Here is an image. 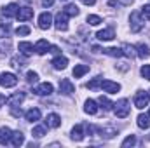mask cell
I'll return each instance as SVG.
<instances>
[{
    "label": "cell",
    "mask_w": 150,
    "mask_h": 148,
    "mask_svg": "<svg viewBox=\"0 0 150 148\" xmlns=\"http://www.w3.org/2000/svg\"><path fill=\"white\" fill-rule=\"evenodd\" d=\"M37 80H38V75L35 73V72H28V73H26V82H28V84H35Z\"/></svg>",
    "instance_id": "cell-37"
},
{
    "label": "cell",
    "mask_w": 150,
    "mask_h": 148,
    "mask_svg": "<svg viewBox=\"0 0 150 148\" xmlns=\"http://www.w3.org/2000/svg\"><path fill=\"white\" fill-rule=\"evenodd\" d=\"M16 18L19 21H28V19L33 18V9H30V7H19V12H18Z\"/></svg>",
    "instance_id": "cell-14"
},
{
    "label": "cell",
    "mask_w": 150,
    "mask_h": 148,
    "mask_svg": "<svg viewBox=\"0 0 150 148\" xmlns=\"http://www.w3.org/2000/svg\"><path fill=\"white\" fill-rule=\"evenodd\" d=\"M67 65H68V59H67L65 56H58V58L52 59V66H54L56 70H65Z\"/></svg>",
    "instance_id": "cell-21"
},
{
    "label": "cell",
    "mask_w": 150,
    "mask_h": 148,
    "mask_svg": "<svg viewBox=\"0 0 150 148\" xmlns=\"http://www.w3.org/2000/svg\"><path fill=\"white\" fill-rule=\"evenodd\" d=\"M149 7H150V4H149Z\"/></svg>",
    "instance_id": "cell-49"
},
{
    "label": "cell",
    "mask_w": 150,
    "mask_h": 148,
    "mask_svg": "<svg viewBox=\"0 0 150 148\" xmlns=\"http://www.w3.org/2000/svg\"><path fill=\"white\" fill-rule=\"evenodd\" d=\"M63 12H65L68 18H74V16H79V7H77L75 4H68V5L63 9Z\"/></svg>",
    "instance_id": "cell-28"
},
{
    "label": "cell",
    "mask_w": 150,
    "mask_h": 148,
    "mask_svg": "<svg viewBox=\"0 0 150 148\" xmlns=\"http://www.w3.org/2000/svg\"><path fill=\"white\" fill-rule=\"evenodd\" d=\"M122 49H124V51H122V52H124V56H129V58H133V56L136 54V52H134V47H131V45H127V44H126Z\"/></svg>",
    "instance_id": "cell-35"
},
{
    "label": "cell",
    "mask_w": 150,
    "mask_h": 148,
    "mask_svg": "<svg viewBox=\"0 0 150 148\" xmlns=\"http://www.w3.org/2000/svg\"><path fill=\"white\" fill-rule=\"evenodd\" d=\"M136 124H138V127L140 129H149L150 127V117L149 115H138V118H136Z\"/></svg>",
    "instance_id": "cell-24"
},
{
    "label": "cell",
    "mask_w": 150,
    "mask_h": 148,
    "mask_svg": "<svg viewBox=\"0 0 150 148\" xmlns=\"http://www.w3.org/2000/svg\"><path fill=\"white\" fill-rule=\"evenodd\" d=\"M59 92L65 94V96H70V94L75 92V85L72 84L70 78H61L59 80Z\"/></svg>",
    "instance_id": "cell-4"
},
{
    "label": "cell",
    "mask_w": 150,
    "mask_h": 148,
    "mask_svg": "<svg viewBox=\"0 0 150 148\" xmlns=\"http://www.w3.org/2000/svg\"><path fill=\"white\" fill-rule=\"evenodd\" d=\"M133 145H136V138L131 134V136H127L124 141H122V148H126V147H133Z\"/></svg>",
    "instance_id": "cell-34"
},
{
    "label": "cell",
    "mask_w": 150,
    "mask_h": 148,
    "mask_svg": "<svg viewBox=\"0 0 150 148\" xmlns=\"http://www.w3.org/2000/svg\"><path fill=\"white\" fill-rule=\"evenodd\" d=\"M84 111L89 113V115H96L98 113V103L94 99H87L86 101V106H84Z\"/></svg>",
    "instance_id": "cell-22"
},
{
    "label": "cell",
    "mask_w": 150,
    "mask_h": 148,
    "mask_svg": "<svg viewBox=\"0 0 150 148\" xmlns=\"http://www.w3.org/2000/svg\"><path fill=\"white\" fill-rule=\"evenodd\" d=\"M30 33V28L28 26H19L18 30H16V35L18 37H25V35H28Z\"/></svg>",
    "instance_id": "cell-38"
},
{
    "label": "cell",
    "mask_w": 150,
    "mask_h": 148,
    "mask_svg": "<svg viewBox=\"0 0 150 148\" xmlns=\"http://www.w3.org/2000/svg\"><path fill=\"white\" fill-rule=\"evenodd\" d=\"M103 52H105L107 56H112V58H120V56H124L122 49H117V47H107V49H103Z\"/></svg>",
    "instance_id": "cell-27"
},
{
    "label": "cell",
    "mask_w": 150,
    "mask_h": 148,
    "mask_svg": "<svg viewBox=\"0 0 150 148\" xmlns=\"http://www.w3.org/2000/svg\"><path fill=\"white\" fill-rule=\"evenodd\" d=\"M82 4H86V5H94L96 0H82Z\"/></svg>",
    "instance_id": "cell-43"
},
{
    "label": "cell",
    "mask_w": 150,
    "mask_h": 148,
    "mask_svg": "<svg viewBox=\"0 0 150 148\" xmlns=\"http://www.w3.org/2000/svg\"><path fill=\"white\" fill-rule=\"evenodd\" d=\"M98 103L101 105V108L105 111H108V110H112V106H113V103L108 99V98H103V96H100V99H98Z\"/></svg>",
    "instance_id": "cell-29"
},
{
    "label": "cell",
    "mask_w": 150,
    "mask_h": 148,
    "mask_svg": "<svg viewBox=\"0 0 150 148\" xmlns=\"http://www.w3.org/2000/svg\"><path fill=\"white\" fill-rule=\"evenodd\" d=\"M5 101H7V99H5V98H4V96H0V106H2V105H4V103H5Z\"/></svg>",
    "instance_id": "cell-45"
},
{
    "label": "cell",
    "mask_w": 150,
    "mask_h": 148,
    "mask_svg": "<svg viewBox=\"0 0 150 148\" xmlns=\"http://www.w3.org/2000/svg\"><path fill=\"white\" fill-rule=\"evenodd\" d=\"M11 136H12V131L9 127H0V143L2 145H9L11 143Z\"/></svg>",
    "instance_id": "cell-17"
},
{
    "label": "cell",
    "mask_w": 150,
    "mask_h": 148,
    "mask_svg": "<svg viewBox=\"0 0 150 148\" xmlns=\"http://www.w3.org/2000/svg\"><path fill=\"white\" fill-rule=\"evenodd\" d=\"M45 125H37V127H33V131H32V134H33V138H42V136H45Z\"/></svg>",
    "instance_id": "cell-31"
},
{
    "label": "cell",
    "mask_w": 150,
    "mask_h": 148,
    "mask_svg": "<svg viewBox=\"0 0 150 148\" xmlns=\"http://www.w3.org/2000/svg\"><path fill=\"white\" fill-rule=\"evenodd\" d=\"M101 89L105 92H110V94H115L120 91V85L117 82H112V80H101Z\"/></svg>",
    "instance_id": "cell-10"
},
{
    "label": "cell",
    "mask_w": 150,
    "mask_h": 148,
    "mask_svg": "<svg viewBox=\"0 0 150 148\" xmlns=\"http://www.w3.org/2000/svg\"><path fill=\"white\" fill-rule=\"evenodd\" d=\"M126 2H131V0H126Z\"/></svg>",
    "instance_id": "cell-46"
},
{
    "label": "cell",
    "mask_w": 150,
    "mask_h": 148,
    "mask_svg": "<svg viewBox=\"0 0 150 148\" xmlns=\"http://www.w3.org/2000/svg\"><path fill=\"white\" fill-rule=\"evenodd\" d=\"M11 113H12V117H21V115H23V111H21V108L18 110L16 106H11Z\"/></svg>",
    "instance_id": "cell-40"
},
{
    "label": "cell",
    "mask_w": 150,
    "mask_h": 148,
    "mask_svg": "<svg viewBox=\"0 0 150 148\" xmlns=\"http://www.w3.org/2000/svg\"><path fill=\"white\" fill-rule=\"evenodd\" d=\"M149 117H150V111H149Z\"/></svg>",
    "instance_id": "cell-47"
},
{
    "label": "cell",
    "mask_w": 150,
    "mask_h": 148,
    "mask_svg": "<svg viewBox=\"0 0 150 148\" xmlns=\"http://www.w3.org/2000/svg\"><path fill=\"white\" fill-rule=\"evenodd\" d=\"M108 4H110L112 7H119V5H120V2H119V0H110Z\"/></svg>",
    "instance_id": "cell-42"
},
{
    "label": "cell",
    "mask_w": 150,
    "mask_h": 148,
    "mask_svg": "<svg viewBox=\"0 0 150 148\" xmlns=\"http://www.w3.org/2000/svg\"><path fill=\"white\" fill-rule=\"evenodd\" d=\"M113 106H115V108H113V111H115V115H117L119 118H126V117L129 115V110H131V106H129V101H127L126 98L119 99V101H117Z\"/></svg>",
    "instance_id": "cell-2"
},
{
    "label": "cell",
    "mask_w": 150,
    "mask_h": 148,
    "mask_svg": "<svg viewBox=\"0 0 150 148\" xmlns=\"http://www.w3.org/2000/svg\"><path fill=\"white\" fill-rule=\"evenodd\" d=\"M134 51H136V54H138L140 58H143V59L150 56V47H149V45H145V44H140Z\"/></svg>",
    "instance_id": "cell-25"
},
{
    "label": "cell",
    "mask_w": 150,
    "mask_h": 148,
    "mask_svg": "<svg viewBox=\"0 0 150 148\" xmlns=\"http://www.w3.org/2000/svg\"><path fill=\"white\" fill-rule=\"evenodd\" d=\"M54 26H56V30H59V32H67V30H68V16H67L63 11L56 14Z\"/></svg>",
    "instance_id": "cell-3"
},
{
    "label": "cell",
    "mask_w": 150,
    "mask_h": 148,
    "mask_svg": "<svg viewBox=\"0 0 150 148\" xmlns=\"http://www.w3.org/2000/svg\"><path fill=\"white\" fill-rule=\"evenodd\" d=\"M18 84V77L14 73H2L0 75V85L2 87H14Z\"/></svg>",
    "instance_id": "cell-6"
},
{
    "label": "cell",
    "mask_w": 150,
    "mask_h": 148,
    "mask_svg": "<svg viewBox=\"0 0 150 148\" xmlns=\"http://www.w3.org/2000/svg\"><path fill=\"white\" fill-rule=\"evenodd\" d=\"M87 72H89V66L87 65H77L74 68V77L75 78H80L82 75H86Z\"/></svg>",
    "instance_id": "cell-26"
},
{
    "label": "cell",
    "mask_w": 150,
    "mask_h": 148,
    "mask_svg": "<svg viewBox=\"0 0 150 148\" xmlns=\"http://www.w3.org/2000/svg\"><path fill=\"white\" fill-rule=\"evenodd\" d=\"M51 25H52V16L49 12H42L38 16V28L40 30H49Z\"/></svg>",
    "instance_id": "cell-8"
},
{
    "label": "cell",
    "mask_w": 150,
    "mask_h": 148,
    "mask_svg": "<svg viewBox=\"0 0 150 148\" xmlns=\"http://www.w3.org/2000/svg\"><path fill=\"white\" fill-rule=\"evenodd\" d=\"M0 28H2L5 33H9V32H11V23H7V19H4V14L0 16Z\"/></svg>",
    "instance_id": "cell-33"
},
{
    "label": "cell",
    "mask_w": 150,
    "mask_h": 148,
    "mask_svg": "<svg viewBox=\"0 0 150 148\" xmlns=\"http://www.w3.org/2000/svg\"><path fill=\"white\" fill-rule=\"evenodd\" d=\"M33 92H35L37 96H51V94H52V84L44 82V84H40L37 87H33Z\"/></svg>",
    "instance_id": "cell-9"
},
{
    "label": "cell",
    "mask_w": 150,
    "mask_h": 148,
    "mask_svg": "<svg viewBox=\"0 0 150 148\" xmlns=\"http://www.w3.org/2000/svg\"><path fill=\"white\" fill-rule=\"evenodd\" d=\"M96 37L100 40H112V38H115V32H113V28H105V30L98 32Z\"/></svg>",
    "instance_id": "cell-20"
},
{
    "label": "cell",
    "mask_w": 150,
    "mask_h": 148,
    "mask_svg": "<svg viewBox=\"0 0 150 148\" xmlns=\"http://www.w3.org/2000/svg\"><path fill=\"white\" fill-rule=\"evenodd\" d=\"M101 77H96V78H93V80H89L87 84H86V87L87 89H98V87H101Z\"/></svg>",
    "instance_id": "cell-30"
},
{
    "label": "cell",
    "mask_w": 150,
    "mask_h": 148,
    "mask_svg": "<svg viewBox=\"0 0 150 148\" xmlns=\"http://www.w3.org/2000/svg\"><path fill=\"white\" fill-rule=\"evenodd\" d=\"M52 4H54V0H42V5L44 7H51Z\"/></svg>",
    "instance_id": "cell-41"
},
{
    "label": "cell",
    "mask_w": 150,
    "mask_h": 148,
    "mask_svg": "<svg viewBox=\"0 0 150 148\" xmlns=\"http://www.w3.org/2000/svg\"><path fill=\"white\" fill-rule=\"evenodd\" d=\"M18 12H19V5H18V4H9V5L4 7V12H2V14H4L5 18H16Z\"/></svg>",
    "instance_id": "cell-13"
},
{
    "label": "cell",
    "mask_w": 150,
    "mask_h": 148,
    "mask_svg": "<svg viewBox=\"0 0 150 148\" xmlns=\"http://www.w3.org/2000/svg\"><path fill=\"white\" fill-rule=\"evenodd\" d=\"M149 140H150V136H149Z\"/></svg>",
    "instance_id": "cell-48"
},
{
    "label": "cell",
    "mask_w": 150,
    "mask_h": 148,
    "mask_svg": "<svg viewBox=\"0 0 150 148\" xmlns=\"http://www.w3.org/2000/svg\"><path fill=\"white\" fill-rule=\"evenodd\" d=\"M45 125H47V127H52V129L59 127V125H61V117H59L58 113H49V115L45 117Z\"/></svg>",
    "instance_id": "cell-11"
},
{
    "label": "cell",
    "mask_w": 150,
    "mask_h": 148,
    "mask_svg": "<svg viewBox=\"0 0 150 148\" xmlns=\"http://www.w3.org/2000/svg\"><path fill=\"white\" fill-rule=\"evenodd\" d=\"M23 143H25L23 132H21V131H14L12 136H11V145H12V147H21Z\"/></svg>",
    "instance_id": "cell-16"
},
{
    "label": "cell",
    "mask_w": 150,
    "mask_h": 148,
    "mask_svg": "<svg viewBox=\"0 0 150 148\" xmlns=\"http://www.w3.org/2000/svg\"><path fill=\"white\" fill-rule=\"evenodd\" d=\"M25 117H26L28 122H37V120H40V110L38 108H30L25 113Z\"/></svg>",
    "instance_id": "cell-23"
},
{
    "label": "cell",
    "mask_w": 150,
    "mask_h": 148,
    "mask_svg": "<svg viewBox=\"0 0 150 148\" xmlns=\"http://www.w3.org/2000/svg\"><path fill=\"white\" fill-rule=\"evenodd\" d=\"M11 63H12V66H16V68H23V66L26 65V63H25L23 59H19V58H12Z\"/></svg>",
    "instance_id": "cell-39"
},
{
    "label": "cell",
    "mask_w": 150,
    "mask_h": 148,
    "mask_svg": "<svg viewBox=\"0 0 150 148\" xmlns=\"http://www.w3.org/2000/svg\"><path fill=\"white\" fill-rule=\"evenodd\" d=\"M87 23H89L91 26H96V25H100V23H101V18H100V16L91 14V16H87Z\"/></svg>",
    "instance_id": "cell-32"
},
{
    "label": "cell",
    "mask_w": 150,
    "mask_h": 148,
    "mask_svg": "<svg viewBox=\"0 0 150 148\" xmlns=\"http://www.w3.org/2000/svg\"><path fill=\"white\" fill-rule=\"evenodd\" d=\"M145 18L140 11H133L131 16H129V23H131V32L133 33H140L143 28H145Z\"/></svg>",
    "instance_id": "cell-1"
},
{
    "label": "cell",
    "mask_w": 150,
    "mask_h": 148,
    "mask_svg": "<svg viewBox=\"0 0 150 148\" xmlns=\"http://www.w3.org/2000/svg\"><path fill=\"white\" fill-rule=\"evenodd\" d=\"M94 131H96L103 140H112L113 136L117 134V129L112 127V125H108V127H94Z\"/></svg>",
    "instance_id": "cell-7"
},
{
    "label": "cell",
    "mask_w": 150,
    "mask_h": 148,
    "mask_svg": "<svg viewBox=\"0 0 150 148\" xmlns=\"http://www.w3.org/2000/svg\"><path fill=\"white\" fill-rule=\"evenodd\" d=\"M149 101H150V94H149V92L140 91V92L134 96V106H136V108H140V110H143V108L149 105Z\"/></svg>",
    "instance_id": "cell-5"
},
{
    "label": "cell",
    "mask_w": 150,
    "mask_h": 148,
    "mask_svg": "<svg viewBox=\"0 0 150 148\" xmlns=\"http://www.w3.org/2000/svg\"><path fill=\"white\" fill-rule=\"evenodd\" d=\"M49 52H54V54H58V52H59V49H58V47H54V45H51V51H49Z\"/></svg>",
    "instance_id": "cell-44"
},
{
    "label": "cell",
    "mask_w": 150,
    "mask_h": 148,
    "mask_svg": "<svg viewBox=\"0 0 150 148\" xmlns=\"http://www.w3.org/2000/svg\"><path fill=\"white\" fill-rule=\"evenodd\" d=\"M84 129H86L84 124H77L74 129H72V140L74 141H82L84 140V136H86L84 134Z\"/></svg>",
    "instance_id": "cell-12"
},
{
    "label": "cell",
    "mask_w": 150,
    "mask_h": 148,
    "mask_svg": "<svg viewBox=\"0 0 150 148\" xmlns=\"http://www.w3.org/2000/svg\"><path fill=\"white\" fill-rule=\"evenodd\" d=\"M25 96H26L25 92H14V94H12V96H11L9 99H7V103H9L11 106H19V105L23 103Z\"/></svg>",
    "instance_id": "cell-15"
},
{
    "label": "cell",
    "mask_w": 150,
    "mask_h": 148,
    "mask_svg": "<svg viewBox=\"0 0 150 148\" xmlns=\"http://www.w3.org/2000/svg\"><path fill=\"white\" fill-rule=\"evenodd\" d=\"M18 49H19V52H21V54H25V56H30V54L35 51L33 44H30V42H19Z\"/></svg>",
    "instance_id": "cell-19"
},
{
    "label": "cell",
    "mask_w": 150,
    "mask_h": 148,
    "mask_svg": "<svg viewBox=\"0 0 150 148\" xmlns=\"http://www.w3.org/2000/svg\"><path fill=\"white\" fill-rule=\"evenodd\" d=\"M140 73H142L143 78L150 80V65H143V66H142V70H140Z\"/></svg>",
    "instance_id": "cell-36"
},
{
    "label": "cell",
    "mask_w": 150,
    "mask_h": 148,
    "mask_svg": "<svg viewBox=\"0 0 150 148\" xmlns=\"http://www.w3.org/2000/svg\"><path fill=\"white\" fill-rule=\"evenodd\" d=\"M49 49H51V44L47 40H44V38L35 44V52L37 54H45V52H49Z\"/></svg>",
    "instance_id": "cell-18"
}]
</instances>
